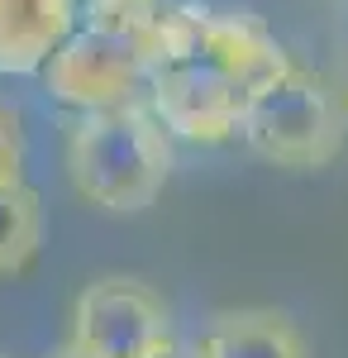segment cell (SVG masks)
I'll list each match as a JSON object with an SVG mask.
<instances>
[{"instance_id": "3", "label": "cell", "mask_w": 348, "mask_h": 358, "mask_svg": "<svg viewBox=\"0 0 348 358\" xmlns=\"http://www.w3.org/2000/svg\"><path fill=\"white\" fill-rule=\"evenodd\" d=\"M243 143L277 167H324L348 138V110L320 72L287 62L239 120Z\"/></svg>"}, {"instance_id": "13", "label": "cell", "mask_w": 348, "mask_h": 358, "mask_svg": "<svg viewBox=\"0 0 348 358\" xmlns=\"http://www.w3.org/2000/svg\"><path fill=\"white\" fill-rule=\"evenodd\" d=\"M344 110H348V91H344Z\"/></svg>"}, {"instance_id": "12", "label": "cell", "mask_w": 348, "mask_h": 358, "mask_svg": "<svg viewBox=\"0 0 348 358\" xmlns=\"http://www.w3.org/2000/svg\"><path fill=\"white\" fill-rule=\"evenodd\" d=\"M53 358H96V354H86V349H77V344H72V339H67V344H62V349H57Z\"/></svg>"}, {"instance_id": "1", "label": "cell", "mask_w": 348, "mask_h": 358, "mask_svg": "<svg viewBox=\"0 0 348 358\" xmlns=\"http://www.w3.org/2000/svg\"><path fill=\"white\" fill-rule=\"evenodd\" d=\"M291 62L258 15L167 5L148 34V110L167 134L224 143L239 134L248 101Z\"/></svg>"}, {"instance_id": "7", "label": "cell", "mask_w": 348, "mask_h": 358, "mask_svg": "<svg viewBox=\"0 0 348 358\" xmlns=\"http://www.w3.org/2000/svg\"><path fill=\"white\" fill-rule=\"evenodd\" d=\"M196 358H310L305 339L287 310L272 306H239L210 315L205 334L191 344Z\"/></svg>"}, {"instance_id": "2", "label": "cell", "mask_w": 348, "mask_h": 358, "mask_svg": "<svg viewBox=\"0 0 348 358\" xmlns=\"http://www.w3.org/2000/svg\"><path fill=\"white\" fill-rule=\"evenodd\" d=\"M172 148L153 110L143 106H110L86 110L67 129V177L81 201L110 215L148 210L167 187Z\"/></svg>"}, {"instance_id": "5", "label": "cell", "mask_w": 348, "mask_h": 358, "mask_svg": "<svg viewBox=\"0 0 348 358\" xmlns=\"http://www.w3.org/2000/svg\"><path fill=\"white\" fill-rule=\"evenodd\" d=\"M172 339V315L148 282L134 277H101L77 296L72 310V344L96 358H143Z\"/></svg>"}, {"instance_id": "9", "label": "cell", "mask_w": 348, "mask_h": 358, "mask_svg": "<svg viewBox=\"0 0 348 358\" xmlns=\"http://www.w3.org/2000/svg\"><path fill=\"white\" fill-rule=\"evenodd\" d=\"M167 0H86L91 24H119V29H153Z\"/></svg>"}, {"instance_id": "10", "label": "cell", "mask_w": 348, "mask_h": 358, "mask_svg": "<svg viewBox=\"0 0 348 358\" xmlns=\"http://www.w3.org/2000/svg\"><path fill=\"white\" fill-rule=\"evenodd\" d=\"M24 167V134H20V115L0 101V187L5 182H24L20 177Z\"/></svg>"}, {"instance_id": "6", "label": "cell", "mask_w": 348, "mask_h": 358, "mask_svg": "<svg viewBox=\"0 0 348 358\" xmlns=\"http://www.w3.org/2000/svg\"><path fill=\"white\" fill-rule=\"evenodd\" d=\"M77 29V0H0V77H34Z\"/></svg>"}, {"instance_id": "4", "label": "cell", "mask_w": 348, "mask_h": 358, "mask_svg": "<svg viewBox=\"0 0 348 358\" xmlns=\"http://www.w3.org/2000/svg\"><path fill=\"white\" fill-rule=\"evenodd\" d=\"M148 34L153 29H119L86 20V29H72L62 38V48L43 62L38 77L62 106H72L81 115L129 106L148 77Z\"/></svg>"}, {"instance_id": "11", "label": "cell", "mask_w": 348, "mask_h": 358, "mask_svg": "<svg viewBox=\"0 0 348 358\" xmlns=\"http://www.w3.org/2000/svg\"><path fill=\"white\" fill-rule=\"evenodd\" d=\"M143 358H196V354H191V349L182 344V339H177V334H172V339H162L158 349H148Z\"/></svg>"}, {"instance_id": "8", "label": "cell", "mask_w": 348, "mask_h": 358, "mask_svg": "<svg viewBox=\"0 0 348 358\" xmlns=\"http://www.w3.org/2000/svg\"><path fill=\"white\" fill-rule=\"evenodd\" d=\"M43 244V206L38 192L24 182H5L0 187V277L24 273L38 258Z\"/></svg>"}]
</instances>
